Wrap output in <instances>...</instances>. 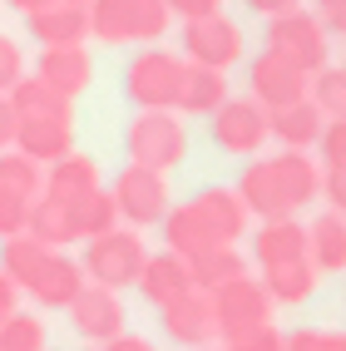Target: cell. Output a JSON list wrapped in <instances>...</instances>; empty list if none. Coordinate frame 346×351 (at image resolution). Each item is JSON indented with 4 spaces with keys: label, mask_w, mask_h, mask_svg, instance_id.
Listing matches in <instances>:
<instances>
[{
    "label": "cell",
    "mask_w": 346,
    "mask_h": 351,
    "mask_svg": "<svg viewBox=\"0 0 346 351\" xmlns=\"http://www.w3.org/2000/svg\"><path fill=\"white\" fill-rule=\"evenodd\" d=\"M321 169H346V119H327L321 124Z\"/></svg>",
    "instance_id": "8d00e7d4"
},
{
    "label": "cell",
    "mask_w": 346,
    "mask_h": 351,
    "mask_svg": "<svg viewBox=\"0 0 346 351\" xmlns=\"http://www.w3.org/2000/svg\"><path fill=\"white\" fill-rule=\"evenodd\" d=\"M317 267H312V257H292V263H272L262 267V287L272 302H282V307H297V302H307L317 292Z\"/></svg>",
    "instance_id": "4316f807"
},
{
    "label": "cell",
    "mask_w": 346,
    "mask_h": 351,
    "mask_svg": "<svg viewBox=\"0 0 346 351\" xmlns=\"http://www.w3.org/2000/svg\"><path fill=\"white\" fill-rule=\"evenodd\" d=\"M169 20H173L169 0H129V25H134V40H138V45L164 40Z\"/></svg>",
    "instance_id": "d6a6232c"
},
{
    "label": "cell",
    "mask_w": 346,
    "mask_h": 351,
    "mask_svg": "<svg viewBox=\"0 0 346 351\" xmlns=\"http://www.w3.org/2000/svg\"><path fill=\"white\" fill-rule=\"evenodd\" d=\"M183 55L193 64H213V69H233L243 60V30L227 20L223 10L183 20Z\"/></svg>",
    "instance_id": "9c48e42d"
},
{
    "label": "cell",
    "mask_w": 346,
    "mask_h": 351,
    "mask_svg": "<svg viewBox=\"0 0 346 351\" xmlns=\"http://www.w3.org/2000/svg\"><path fill=\"white\" fill-rule=\"evenodd\" d=\"M69 322H75V332L84 337V341H95V346H104V341H114L124 332V302H119V292L114 287H99V282H84L79 287V297L69 302Z\"/></svg>",
    "instance_id": "8fae6325"
},
{
    "label": "cell",
    "mask_w": 346,
    "mask_h": 351,
    "mask_svg": "<svg viewBox=\"0 0 346 351\" xmlns=\"http://www.w3.org/2000/svg\"><path fill=\"white\" fill-rule=\"evenodd\" d=\"M89 189H99V163L89 158V154H75V149H69L64 158L45 163V193H50V198L75 203V198H84Z\"/></svg>",
    "instance_id": "cb8c5ba5"
},
{
    "label": "cell",
    "mask_w": 346,
    "mask_h": 351,
    "mask_svg": "<svg viewBox=\"0 0 346 351\" xmlns=\"http://www.w3.org/2000/svg\"><path fill=\"white\" fill-rule=\"evenodd\" d=\"M213 312H218V341L233 337V332H247L258 322H272V297L262 287V277H233L213 292Z\"/></svg>",
    "instance_id": "30bf717a"
},
{
    "label": "cell",
    "mask_w": 346,
    "mask_h": 351,
    "mask_svg": "<svg viewBox=\"0 0 346 351\" xmlns=\"http://www.w3.org/2000/svg\"><path fill=\"white\" fill-rule=\"evenodd\" d=\"M321 198H327L336 213H346V169H321Z\"/></svg>",
    "instance_id": "ab89813d"
},
{
    "label": "cell",
    "mask_w": 346,
    "mask_h": 351,
    "mask_svg": "<svg viewBox=\"0 0 346 351\" xmlns=\"http://www.w3.org/2000/svg\"><path fill=\"white\" fill-rule=\"evenodd\" d=\"M104 351H158V346H149L144 337H129V332H119L114 341H104Z\"/></svg>",
    "instance_id": "ee69618b"
},
{
    "label": "cell",
    "mask_w": 346,
    "mask_h": 351,
    "mask_svg": "<svg viewBox=\"0 0 346 351\" xmlns=\"http://www.w3.org/2000/svg\"><path fill=\"white\" fill-rule=\"evenodd\" d=\"M267 50H277L282 60H292L297 69L317 75L327 64V50H332V35L321 30V20L312 10H282V15H267Z\"/></svg>",
    "instance_id": "277c9868"
},
{
    "label": "cell",
    "mask_w": 346,
    "mask_h": 351,
    "mask_svg": "<svg viewBox=\"0 0 346 351\" xmlns=\"http://www.w3.org/2000/svg\"><path fill=\"white\" fill-rule=\"evenodd\" d=\"M10 312H20V287L10 282L5 272H0V322H5Z\"/></svg>",
    "instance_id": "7bdbcfd3"
},
{
    "label": "cell",
    "mask_w": 346,
    "mask_h": 351,
    "mask_svg": "<svg viewBox=\"0 0 346 351\" xmlns=\"http://www.w3.org/2000/svg\"><path fill=\"white\" fill-rule=\"evenodd\" d=\"M178 84H183V60L173 50L149 45V50L129 64L124 95H129L134 109H173L178 104Z\"/></svg>",
    "instance_id": "5b68a950"
},
{
    "label": "cell",
    "mask_w": 346,
    "mask_h": 351,
    "mask_svg": "<svg viewBox=\"0 0 346 351\" xmlns=\"http://www.w3.org/2000/svg\"><path fill=\"white\" fill-rule=\"evenodd\" d=\"M79 263H84V277H89V282L124 292V287L138 282V272H144V263H149L144 232L114 223L109 232H99V238H84V257H79Z\"/></svg>",
    "instance_id": "7a4b0ae2"
},
{
    "label": "cell",
    "mask_w": 346,
    "mask_h": 351,
    "mask_svg": "<svg viewBox=\"0 0 346 351\" xmlns=\"http://www.w3.org/2000/svg\"><path fill=\"white\" fill-rule=\"evenodd\" d=\"M307 257L317 272H346V213L327 208L317 223H307Z\"/></svg>",
    "instance_id": "d4e9b609"
},
{
    "label": "cell",
    "mask_w": 346,
    "mask_h": 351,
    "mask_svg": "<svg viewBox=\"0 0 346 351\" xmlns=\"http://www.w3.org/2000/svg\"><path fill=\"white\" fill-rule=\"evenodd\" d=\"M164 243H169V252H178V257H193V252H203L208 243H218V238L208 232V223L198 218L193 203H178V208H169V213H164Z\"/></svg>",
    "instance_id": "f1b7e54d"
},
{
    "label": "cell",
    "mask_w": 346,
    "mask_h": 351,
    "mask_svg": "<svg viewBox=\"0 0 346 351\" xmlns=\"http://www.w3.org/2000/svg\"><path fill=\"white\" fill-rule=\"evenodd\" d=\"M25 30L40 40V45H84L89 35V5L79 0H50L25 15Z\"/></svg>",
    "instance_id": "2e32d148"
},
{
    "label": "cell",
    "mask_w": 346,
    "mask_h": 351,
    "mask_svg": "<svg viewBox=\"0 0 346 351\" xmlns=\"http://www.w3.org/2000/svg\"><path fill=\"white\" fill-rule=\"evenodd\" d=\"M114 208H119V218L129 228H158L169 213V178L158 169H144V163H129V169H119V178H114Z\"/></svg>",
    "instance_id": "8992f818"
},
{
    "label": "cell",
    "mask_w": 346,
    "mask_h": 351,
    "mask_svg": "<svg viewBox=\"0 0 346 351\" xmlns=\"http://www.w3.org/2000/svg\"><path fill=\"white\" fill-rule=\"evenodd\" d=\"M89 282L84 277V263H75L64 247H50L40 257V267L30 272V282L20 287V292H30L40 307H69V302L79 297V287Z\"/></svg>",
    "instance_id": "5bb4252c"
},
{
    "label": "cell",
    "mask_w": 346,
    "mask_h": 351,
    "mask_svg": "<svg viewBox=\"0 0 346 351\" xmlns=\"http://www.w3.org/2000/svg\"><path fill=\"white\" fill-rule=\"evenodd\" d=\"M312 15L321 20V30H327V35L346 40V0H312Z\"/></svg>",
    "instance_id": "f35d334b"
},
{
    "label": "cell",
    "mask_w": 346,
    "mask_h": 351,
    "mask_svg": "<svg viewBox=\"0 0 346 351\" xmlns=\"http://www.w3.org/2000/svg\"><path fill=\"white\" fill-rule=\"evenodd\" d=\"M138 292H144L153 307H169L173 297H183L193 287V277H188V257H178V252H149V263H144V272H138V282H134Z\"/></svg>",
    "instance_id": "ffe728a7"
},
{
    "label": "cell",
    "mask_w": 346,
    "mask_h": 351,
    "mask_svg": "<svg viewBox=\"0 0 346 351\" xmlns=\"http://www.w3.org/2000/svg\"><path fill=\"white\" fill-rule=\"evenodd\" d=\"M307 95H312V104L327 114V119H346V64L341 69L321 64L312 75V84H307Z\"/></svg>",
    "instance_id": "1f68e13d"
},
{
    "label": "cell",
    "mask_w": 346,
    "mask_h": 351,
    "mask_svg": "<svg viewBox=\"0 0 346 351\" xmlns=\"http://www.w3.org/2000/svg\"><path fill=\"white\" fill-rule=\"evenodd\" d=\"M243 272H247V263H243L238 243H208L203 252L188 257V277H193L198 292H218L223 282H233Z\"/></svg>",
    "instance_id": "484cf974"
},
{
    "label": "cell",
    "mask_w": 346,
    "mask_h": 351,
    "mask_svg": "<svg viewBox=\"0 0 346 351\" xmlns=\"http://www.w3.org/2000/svg\"><path fill=\"white\" fill-rule=\"evenodd\" d=\"M35 163H55L75 149V119H15V144Z\"/></svg>",
    "instance_id": "ac0fdd59"
},
{
    "label": "cell",
    "mask_w": 346,
    "mask_h": 351,
    "mask_svg": "<svg viewBox=\"0 0 346 351\" xmlns=\"http://www.w3.org/2000/svg\"><path fill=\"white\" fill-rule=\"evenodd\" d=\"M164 317V332L178 346H213L218 341V312H213V292L188 287L183 297H173L169 307H158Z\"/></svg>",
    "instance_id": "7c38bea8"
},
{
    "label": "cell",
    "mask_w": 346,
    "mask_h": 351,
    "mask_svg": "<svg viewBox=\"0 0 346 351\" xmlns=\"http://www.w3.org/2000/svg\"><path fill=\"white\" fill-rule=\"evenodd\" d=\"M169 10H173L178 20H198V15L223 10V0H169Z\"/></svg>",
    "instance_id": "60d3db41"
},
{
    "label": "cell",
    "mask_w": 346,
    "mask_h": 351,
    "mask_svg": "<svg viewBox=\"0 0 346 351\" xmlns=\"http://www.w3.org/2000/svg\"><path fill=\"white\" fill-rule=\"evenodd\" d=\"M203 351H227V346H203Z\"/></svg>",
    "instance_id": "7dc6e473"
},
{
    "label": "cell",
    "mask_w": 346,
    "mask_h": 351,
    "mask_svg": "<svg viewBox=\"0 0 346 351\" xmlns=\"http://www.w3.org/2000/svg\"><path fill=\"white\" fill-rule=\"evenodd\" d=\"M20 75H25V55H20V45L10 35H0V95H10Z\"/></svg>",
    "instance_id": "74e56055"
},
{
    "label": "cell",
    "mask_w": 346,
    "mask_h": 351,
    "mask_svg": "<svg viewBox=\"0 0 346 351\" xmlns=\"http://www.w3.org/2000/svg\"><path fill=\"white\" fill-rule=\"evenodd\" d=\"M35 75L50 84V89H60L64 99H79L84 89L95 84V60H89L84 45H45Z\"/></svg>",
    "instance_id": "9a60e30c"
},
{
    "label": "cell",
    "mask_w": 346,
    "mask_h": 351,
    "mask_svg": "<svg viewBox=\"0 0 346 351\" xmlns=\"http://www.w3.org/2000/svg\"><path fill=\"white\" fill-rule=\"evenodd\" d=\"M208 119H213V144L223 149V154H258L262 144H267V109L258 104V99H233V95H227L213 114H208Z\"/></svg>",
    "instance_id": "ba28073f"
},
{
    "label": "cell",
    "mask_w": 346,
    "mask_h": 351,
    "mask_svg": "<svg viewBox=\"0 0 346 351\" xmlns=\"http://www.w3.org/2000/svg\"><path fill=\"white\" fill-rule=\"evenodd\" d=\"M227 351H287V337L277 332L272 322H258V326H247V332H233V337H223Z\"/></svg>",
    "instance_id": "e575fe53"
},
{
    "label": "cell",
    "mask_w": 346,
    "mask_h": 351,
    "mask_svg": "<svg viewBox=\"0 0 346 351\" xmlns=\"http://www.w3.org/2000/svg\"><path fill=\"white\" fill-rule=\"evenodd\" d=\"M287 351H346V332H327V326H297V332H287Z\"/></svg>",
    "instance_id": "d590c367"
},
{
    "label": "cell",
    "mask_w": 346,
    "mask_h": 351,
    "mask_svg": "<svg viewBox=\"0 0 346 351\" xmlns=\"http://www.w3.org/2000/svg\"><path fill=\"white\" fill-rule=\"evenodd\" d=\"M79 5H89V0H79Z\"/></svg>",
    "instance_id": "c3c4849f"
},
{
    "label": "cell",
    "mask_w": 346,
    "mask_h": 351,
    "mask_svg": "<svg viewBox=\"0 0 346 351\" xmlns=\"http://www.w3.org/2000/svg\"><path fill=\"white\" fill-rule=\"evenodd\" d=\"M25 232H30V238H40L45 247H69V243H79V238H75V218H69V203H64V198H50V193H40V198L30 203Z\"/></svg>",
    "instance_id": "83f0119b"
},
{
    "label": "cell",
    "mask_w": 346,
    "mask_h": 351,
    "mask_svg": "<svg viewBox=\"0 0 346 351\" xmlns=\"http://www.w3.org/2000/svg\"><path fill=\"white\" fill-rule=\"evenodd\" d=\"M247 84H252V99H258L262 109H277V104L302 99L312 75H307V69H297L292 60H282L277 50H262L258 60L247 64Z\"/></svg>",
    "instance_id": "4fadbf2b"
},
{
    "label": "cell",
    "mask_w": 346,
    "mask_h": 351,
    "mask_svg": "<svg viewBox=\"0 0 346 351\" xmlns=\"http://www.w3.org/2000/svg\"><path fill=\"white\" fill-rule=\"evenodd\" d=\"M124 149H129V163L169 173L188 154V129H183L178 109H138L129 134H124Z\"/></svg>",
    "instance_id": "3957f363"
},
{
    "label": "cell",
    "mask_w": 346,
    "mask_h": 351,
    "mask_svg": "<svg viewBox=\"0 0 346 351\" xmlns=\"http://www.w3.org/2000/svg\"><path fill=\"white\" fill-rule=\"evenodd\" d=\"M238 198L252 218H287L321 198V169L307 149H282L272 158H252L238 178Z\"/></svg>",
    "instance_id": "6da1fadb"
},
{
    "label": "cell",
    "mask_w": 346,
    "mask_h": 351,
    "mask_svg": "<svg viewBox=\"0 0 346 351\" xmlns=\"http://www.w3.org/2000/svg\"><path fill=\"white\" fill-rule=\"evenodd\" d=\"M198 208V218L208 223V232H213L218 243H238L247 232V203L238 198V189H203L198 198H188Z\"/></svg>",
    "instance_id": "44dd1931"
},
{
    "label": "cell",
    "mask_w": 346,
    "mask_h": 351,
    "mask_svg": "<svg viewBox=\"0 0 346 351\" xmlns=\"http://www.w3.org/2000/svg\"><path fill=\"white\" fill-rule=\"evenodd\" d=\"M302 0H247V10H258V15H282V10H297Z\"/></svg>",
    "instance_id": "f6af8a7d"
},
{
    "label": "cell",
    "mask_w": 346,
    "mask_h": 351,
    "mask_svg": "<svg viewBox=\"0 0 346 351\" xmlns=\"http://www.w3.org/2000/svg\"><path fill=\"white\" fill-rule=\"evenodd\" d=\"M89 35L104 45H129L134 40L129 0H89Z\"/></svg>",
    "instance_id": "4dcf8cb0"
},
{
    "label": "cell",
    "mask_w": 346,
    "mask_h": 351,
    "mask_svg": "<svg viewBox=\"0 0 346 351\" xmlns=\"http://www.w3.org/2000/svg\"><path fill=\"white\" fill-rule=\"evenodd\" d=\"M252 257H258V267L307 257V223H297V213H287V218H262L258 238H252Z\"/></svg>",
    "instance_id": "7402d4cb"
},
{
    "label": "cell",
    "mask_w": 346,
    "mask_h": 351,
    "mask_svg": "<svg viewBox=\"0 0 346 351\" xmlns=\"http://www.w3.org/2000/svg\"><path fill=\"white\" fill-rule=\"evenodd\" d=\"M0 351H45V322L30 312H10L0 322Z\"/></svg>",
    "instance_id": "836d02e7"
},
{
    "label": "cell",
    "mask_w": 346,
    "mask_h": 351,
    "mask_svg": "<svg viewBox=\"0 0 346 351\" xmlns=\"http://www.w3.org/2000/svg\"><path fill=\"white\" fill-rule=\"evenodd\" d=\"M69 218H75V238H99V232L119 223V208H114L109 189H89L84 198L69 203Z\"/></svg>",
    "instance_id": "f546056e"
},
{
    "label": "cell",
    "mask_w": 346,
    "mask_h": 351,
    "mask_svg": "<svg viewBox=\"0 0 346 351\" xmlns=\"http://www.w3.org/2000/svg\"><path fill=\"white\" fill-rule=\"evenodd\" d=\"M223 99H227V69L183 60V84H178V104L173 109L178 114H193V119H208Z\"/></svg>",
    "instance_id": "d6986e66"
},
{
    "label": "cell",
    "mask_w": 346,
    "mask_h": 351,
    "mask_svg": "<svg viewBox=\"0 0 346 351\" xmlns=\"http://www.w3.org/2000/svg\"><path fill=\"white\" fill-rule=\"evenodd\" d=\"M5 5H15L20 15H30V10H40V5H50V0H5Z\"/></svg>",
    "instance_id": "bcb514c9"
},
{
    "label": "cell",
    "mask_w": 346,
    "mask_h": 351,
    "mask_svg": "<svg viewBox=\"0 0 346 351\" xmlns=\"http://www.w3.org/2000/svg\"><path fill=\"white\" fill-rule=\"evenodd\" d=\"M99 351H104V346H99Z\"/></svg>",
    "instance_id": "681fc988"
},
{
    "label": "cell",
    "mask_w": 346,
    "mask_h": 351,
    "mask_svg": "<svg viewBox=\"0 0 346 351\" xmlns=\"http://www.w3.org/2000/svg\"><path fill=\"white\" fill-rule=\"evenodd\" d=\"M15 144V109H10V95H0V149Z\"/></svg>",
    "instance_id": "b9f144b4"
},
{
    "label": "cell",
    "mask_w": 346,
    "mask_h": 351,
    "mask_svg": "<svg viewBox=\"0 0 346 351\" xmlns=\"http://www.w3.org/2000/svg\"><path fill=\"white\" fill-rule=\"evenodd\" d=\"M321 124H327V114H321V109L312 104V95L292 99V104L267 109V134H272L282 149H317Z\"/></svg>",
    "instance_id": "e0dca14e"
},
{
    "label": "cell",
    "mask_w": 346,
    "mask_h": 351,
    "mask_svg": "<svg viewBox=\"0 0 346 351\" xmlns=\"http://www.w3.org/2000/svg\"><path fill=\"white\" fill-rule=\"evenodd\" d=\"M15 119H75V99H64L60 89H50L40 75H20L10 89Z\"/></svg>",
    "instance_id": "603a6c76"
},
{
    "label": "cell",
    "mask_w": 346,
    "mask_h": 351,
    "mask_svg": "<svg viewBox=\"0 0 346 351\" xmlns=\"http://www.w3.org/2000/svg\"><path fill=\"white\" fill-rule=\"evenodd\" d=\"M40 193H45V163L25 158L20 149H0V238L25 232V213Z\"/></svg>",
    "instance_id": "52a82bcc"
}]
</instances>
